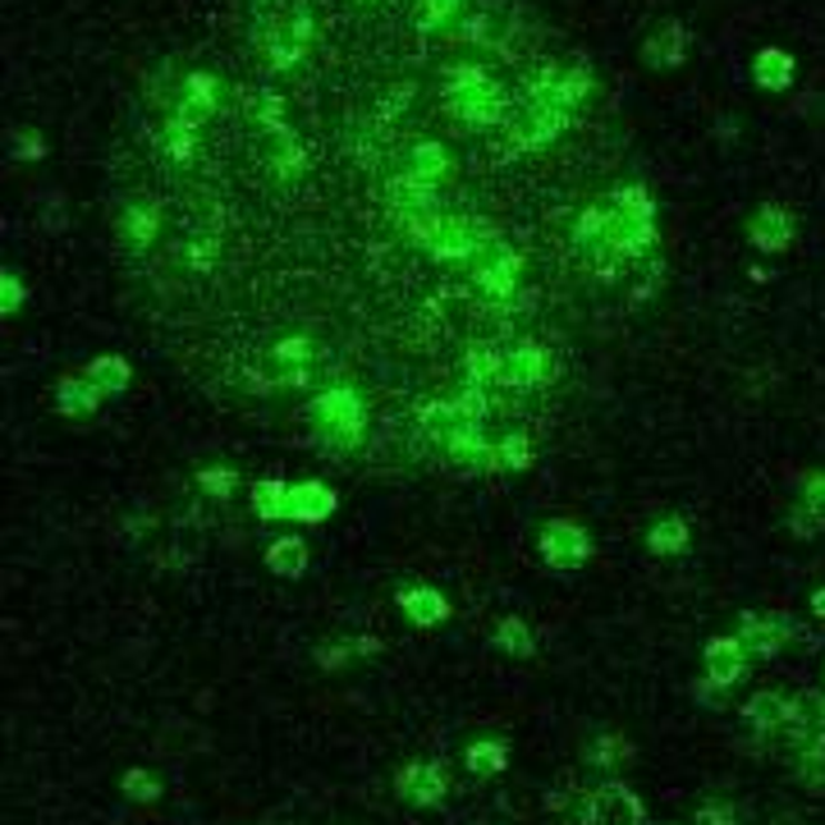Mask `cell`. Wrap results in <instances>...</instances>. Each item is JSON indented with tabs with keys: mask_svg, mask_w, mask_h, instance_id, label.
Masks as SVG:
<instances>
[{
	"mask_svg": "<svg viewBox=\"0 0 825 825\" xmlns=\"http://www.w3.org/2000/svg\"><path fill=\"white\" fill-rule=\"evenodd\" d=\"M440 110H445V120H449V125H459V133H473V129L509 125V116H514V97H509V88H505L486 64H477V60H459V64H445Z\"/></svg>",
	"mask_w": 825,
	"mask_h": 825,
	"instance_id": "1",
	"label": "cell"
},
{
	"mask_svg": "<svg viewBox=\"0 0 825 825\" xmlns=\"http://www.w3.org/2000/svg\"><path fill=\"white\" fill-rule=\"evenodd\" d=\"M404 235L418 248H427L436 261H473V252L496 230H486V225L473 220L468 211L431 207V211H418V216H404Z\"/></svg>",
	"mask_w": 825,
	"mask_h": 825,
	"instance_id": "2",
	"label": "cell"
},
{
	"mask_svg": "<svg viewBox=\"0 0 825 825\" xmlns=\"http://www.w3.org/2000/svg\"><path fill=\"white\" fill-rule=\"evenodd\" d=\"M252 42H257V56L271 73H289L294 64H304L312 42H317V19L308 6H280V10H267L252 28Z\"/></svg>",
	"mask_w": 825,
	"mask_h": 825,
	"instance_id": "3",
	"label": "cell"
},
{
	"mask_svg": "<svg viewBox=\"0 0 825 825\" xmlns=\"http://www.w3.org/2000/svg\"><path fill=\"white\" fill-rule=\"evenodd\" d=\"M312 423L321 431L326 445L335 449H358V440L367 436V408L362 395L354 386H326L312 399Z\"/></svg>",
	"mask_w": 825,
	"mask_h": 825,
	"instance_id": "4",
	"label": "cell"
},
{
	"mask_svg": "<svg viewBox=\"0 0 825 825\" xmlns=\"http://www.w3.org/2000/svg\"><path fill=\"white\" fill-rule=\"evenodd\" d=\"M569 110H559L546 92H541V83L523 97L518 106H514V116H509V125H505V133H509V142L518 147V152H541V147H550L559 133L569 129Z\"/></svg>",
	"mask_w": 825,
	"mask_h": 825,
	"instance_id": "5",
	"label": "cell"
},
{
	"mask_svg": "<svg viewBox=\"0 0 825 825\" xmlns=\"http://www.w3.org/2000/svg\"><path fill=\"white\" fill-rule=\"evenodd\" d=\"M473 285L481 298H491V304H509L518 280H523V257L518 248L505 239V235H491L477 252H473Z\"/></svg>",
	"mask_w": 825,
	"mask_h": 825,
	"instance_id": "6",
	"label": "cell"
},
{
	"mask_svg": "<svg viewBox=\"0 0 825 825\" xmlns=\"http://www.w3.org/2000/svg\"><path fill=\"white\" fill-rule=\"evenodd\" d=\"M537 546H541V559H546L550 569H559V574H574V569H583L587 559H592V537H587L583 523H574V518L541 523Z\"/></svg>",
	"mask_w": 825,
	"mask_h": 825,
	"instance_id": "7",
	"label": "cell"
},
{
	"mask_svg": "<svg viewBox=\"0 0 825 825\" xmlns=\"http://www.w3.org/2000/svg\"><path fill=\"white\" fill-rule=\"evenodd\" d=\"M399 175L440 193V183L455 179V152H449L440 138H412L399 157Z\"/></svg>",
	"mask_w": 825,
	"mask_h": 825,
	"instance_id": "8",
	"label": "cell"
},
{
	"mask_svg": "<svg viewBox=\"0 0 825 825\" xmlns=\"http://www.w3.org/2000/svg\"><path fill=\"white\" fill-rule=\"evenodd\" d=\"M216 110H220V83H216V73L189 69V73H183V83H179V92H175L170 120L189 125V129H202V125L216 116Z\"/></svg>",
	"mask_w": 825,
	"mask_h": 825,
	"instance_id": "9",
	"label": "cell"
},
{
	"mask_svg": "<svg viewBox=\"0 0 825 825\" xmlns=\"http://www.w3.org/2000/svg\"><path fill=\"white\" fill-rule=\"evenodd\" d=\"M583 821L587 825H643L647 812H643V798L624 784H602V789L583 794Z\"/></svg>",
	"mask_w": 825,
	"mask_h": 825,
	"instance_id": "10",
	"label": "cell"
},
{
	"mask_svg": "<svg viewBox=\"0 0 825 825\" xmlns=\"http://www.w3.org/2000/svg\"><path fill=\"white\" fill-rule=\"evenodd\" d=\"M395 789H399V798H408L412 807H440V798H445V789H449L445 762H440V757L408 762V766L395 775Z\"/></svg>",
	"mask_w": 825,
	"mask_h": 825,
	"instance_id": "11",
	"label": "cell"
},
{
	"mask_svg": "<svg viewBox=\"0 0 825 825\" xmlns=\"http://www.w3.org/2000/svg\"><path fill=\"white\" fill-rule=\"evenodd\" d=\"M550 381V354L541 345H509L500 367V390H541Z\"/></svg>",
	"mask_w": 825,
	"mask_h": 825,
	"instance_id": "12",
	"label": "cell"
},
{
	"mask_svg": "<svg viewBox=\"0 0 825 825\" xmlns=\"http://www.w3.org/2000/svg\"><path fill=\"white\" fill-rule=\"evenodd\" d=\"M161 230H166L161 202H152V198H129V202L120 207V235H125V243H129L133 252H152V248L161 243Z\"/></svg>",
	"mask_w": 825,
	"mask_h": 825,
	"instance_id": "13",
	"label": "cell"
},
{
	"mask_svg": "<svg viewBox=\"0 0 825 825\" xmlns=\"http://www.w3.org/2000/svg\"><path fill=\"white\" fill-rule=\"evenodd\" d=\"M784 637H803L789 619H771V615H743V624H738V643H743V652L747 656H757V660H771V656H779L784 652Z\"/></svg>",
	"mask_w": 825,
	"mask_h": 825,
	"instance_id": "14",
	"label": "cell"
},
{
	"mask_svg": "<svg viewBox=\"0 0 825 825\" xmlns=\"http://www.w3.org/2000/svg\"><path fill=\"white\" fill-rule=\"evenodd\" d=\"M702 669H706V688H734L747 674V652L738 637H710L702 652Z\"/></svg>",
	"mask_w": 825,
	"mask_h": 825,
	"instance_id": "15",
	"label": "cell"
},
{
	"mask_svg": "<svg viewBox=\"0 0 825 825\" xmlns=\"http://www.w3.org/2000/svg\"><path fill=\"white\" fill-rule=\"evenodd\" d=\"M335 491L326 481L308 477V481H289V523H326L335 514Z\"/></svg>",
	"mask_w": 825,
	"mask_h": 825,
	"instance_id": "16",
	"label": "cell"
},
{
	"mask_svg": "<svg viewBox=\"0 0 825 825\" xmlns=\"http://www.w3.org/2000/svg\"><path fill=\"white\" fill-rule=\"evenodd\" d=\"M747 239H753L762 252H784L794 243V216L784 207H775V202H766L753 220H747Z\"/></svg>",
	"mask_w": 825,
	"mask_h": 825,
	"instance_id": "17",
	"label": "cell"
},
{
	"mask_svg": "<svg viewBox=\"0 0 825 825\" xmlns=\"http://www.w3.org/2000/svg\"><path fill=\"white\" fill-rule=\"evenodd\" d=\"M399 610H404L408 624H418V628H436V624L449 619L445 592H440V587H427V583L404 587V592H399Z\"/></svg>",
	"mask_w": 825,
	"mask_h": 825,
	"instance_id": "18",
	"label": "cell"
},
{
	"mask_svg": "<svg viewBox=\"0 0 825 825\" xmlns=\"http://www.w3.org/2000/svg\"><path fill=\"white\" fill-rule=\"evenodd\" d=\"M261 161H267L280 179H289L298 166H304V142L294 138V129L289 125H276V129H261Z\"/></svg>",
	"mask_w": 825,
	"mask_h": 825,
	"instance_id": "19",
	"label": "cell"
},
{
	"mask_svg": "<svg viewBox=\"0 0 825 825\" xmlns=\"http://www.w3.org/2000/svg\"><path fill=\"white\" fill-rule=\"evenodd\" d=\"M794 537H816L825 528V473H812L798 491V505L789 514Z\"/></svg>",
	"mask_w": 825,
	"mask_h": 825,
	"instance_id": "20",
	"label": "cell"
},
{
	"mask_svg": "<svg viewBox=\"0 0 825 825\" xmlns=\"http://www.w3.org/2000/svg\"><path fill=\"white\" fill-rule=\"evenodd\" d=\"M261 565H267L276 578H304L308 574V541L298 533H285L267 546V555H261Z\"/></svg>",
	"mask_w": 825,
	"mask_h": 825,
	"instance_id": "21",
	"label": "cell"
},
{
	"mask_svg": "<svg viewBox=\"0 0 825 825\" xmlns=\"http://www.w3.org/2000/svg\"><path fill=\"white\" fill-rule=\"evenodd\" d=\"M486 473H523V468H533V445L523 431H509L500 440L486 445V459H481Z\"/></svg>",
	"mask_w": 825,
	"mask_h": 825,
	"instance_id": "22",
	"label": "cell"
},
{
	"mask_svg": "<svg viewBox=\"0 0 825 825\" xmlns=\"http://www.w3.org/2000/svg\"><path fill=\"white\" fill-rule=\"evenodd\" d=\"M743 716H747V725H753V729L775 734L779 725L794 720V702L784 697V693H753V697H747V706H743Z\"/></svg>",
	"mask_w": 825,
	"mask_h": 825,
	"instance_id": "23",
	"label": "cell"
},
{
	"mask_svg": "<svg viewBox=\"0 0 825 825\" xmlns=\"http://www.w3.org/2000/svg\"><path fill=\"white\" fill-rule=\"evenodd\" d=\"M198 133H202V129H189V125H179V120L166 116V125L157 129L161 157H166L170 166H183V170H189V166L198 161Z\"/></svg>",
	"mask_w": 825,
	"mask_h": 825,
	"instance_id": "24",
	"label": "cell"
},
{
	"mask_svg": "<svg viewBox=\"0 0 825 825\" xmlns=\"http://www.w3.org/2000/svg\"><path fill=\"white\" fill-rule=\"evenodd\" d=\"M753 83H757L762 92H784V88L794 83V56L779 51V47L757 51V60H753Z\"/></svg>",
	"mask_w": 825,
	"mask_h": 825,
	"instance_id": "25",
	"label": "cell"
},
{
	"mask_svg": "<svg viewBox=\"0 0 825 825\" xmlns=\"http://www.w3.org/2000/svg\"><path fill=\"white\" fill-rule=\"evenodd\" d=\"M684 56H688V28L684 23H665V32L652 37V42L643 47V60L647 64H665V69L684 64Z\"/></svg>",
	"mask_w": 825,
	"mask_h": 825,
	"instance_id": "26",
	"label": "cell"
},
{
	"mask_svg": "<svg viewBox=\"0 0 825 825\" xmlns=\"http://www.w3.org/2000/svg\"><path fill=\"white\" fill-rule=\"evenodd\" d=\"M252 514L261 523H289V481L267 477L252 486Z\"/></svg>",
	"mask_w": 825,
	"mask_h": 825,
	"instance_id": "27",
	"label": "cell"
},
{
	"mask_svg": "<svg viewBox=\"0 0 825 825\" xmlns=\"http://www.w3.org/2000/svg\"><path fill=\"white\" fill-rule=\"evenodd\" d=\"M688 541H693V533H688V523L679 514H665L647 528V550L652 555H684Z\"/></svg>",
	"mask_w": 825,
	"mask_h": 825,
	"instance_id": "28",
	"label": "cell"
},
{
	"mask_svg": "<svg viewBox=\"0 0 825 825\" xmlns=\"http://www.w3.org/2000/svg\"><path fill=\"white\" fill-rule=\"evenodd\" d=\"M496 652H505V656H514V660H528L533 652H537V637H533V628H528V619L523 615H505L500 624H496Z\"/></svg>",
	"mask_w": 825,
	"mask_h": 825,
	"instance_id": "29",
	"label": "cell"
},
{
	"mask_svg": "<svg viewBox=\"0 0 825 825\" xmlns=\"http://www.w3.org/2000/svg\"><path fill=\"white\" fill-rule=\"evenodd\" d=\"M464 10H468V0H412V28L418 32H445Z\"/></svg>",
	"mask_w": 825,
	"mask_h": 825,
	"instance_id": "30",
	"label": "cell"
},
{
	"mask_svg": "<svg viewBox=\"0 0 825 825\" xmlns=\"http://www.w3.org/2000/svg\"><path fill=\"white\" fill-rule=\"evenodd\" d=\"M464 766L473 771V775H505L509 771V747L500 743V738H477L468 753H464Z\"/></svg>",
	"mask_w": 825,
	"mask_h": 825,
	"instance_id": "31",
	"label": "cell"
},
{
	"mask_svg": "<svg viewBox=\"0 0 825 825\" xmlns=\"http://www.w3.org/2000/svg\"><path fill=\"white\" fill-rule=\"evenodd\" d=\"M312 358H317V349H312L308 340H280L276 349H267V367H280L271 386H280L289 371H298V367H312ZM271 386H267V390H271Z\"/></svg>",
	"mask_w": 825,
	"mask_h": 825,
	"instance_id": "32",
	"label": "cell"
},
{
	"mask_svg": "<svg viewBox=\"0 0 825 825\" xmlns=\"http://www.w3.org/2000/svg\"><path fill=\"white\" fill-rule=\"evenodd\" d=\"M619 762H628V738L624 734H602L587 747V766H596V771H610Z\"/></svg>",
	"mask_w": 825,
	"mask_h": 825,
	"instance_id": "33",
	"label": "cell"
},
{
	"mask_svg": "<svg viewBox=\"0 0 825 825\" xmlns=\"http://www.w3.org/2000/svg\"><path fill=\"white\" fill-rule=\"evenodd\" d=\"M198 486L207 496H216V500H230L235 496V486H239V473L235 468H198Z\"/></svg>",
	"mask_w": 825,
	"mask_h": 825,
	"instance_id": "34",
	"label": "cell"
},
{
	"mask_svg": "<svg viewBox=\"0 0 825 825\" xmlns=\"http://www.w3.org/2000/svg\"><path fill=\"white\" fill-rule=\"evenodd\" d=\"M92 377L101 381L97 390H125L129 386V362L125 358H97L92 362Z\"/></svg>",
	"mask_w": 825,
	"mask_h": 825,
	"instance_id": "35",
	"label": "cell"
},
{
	"mask_svg": "<svg viewBox=\"0 0 825 825\" xmlns=\"http://www.w3.org/2000/svg\"><path fill=\"white\" fill-rule=\"evenodd\" d=\"M60 408H64V412H92V408H97V386H88V381H64Z\"/></svg>",
	"mask_w": 825,
	"mask_h": 825,
	"instance_id": "36",
	"label": "cell"
},
{
	"mask_svg": "<svg viewBox=\"0 0 825 825\" xmlns=\"http://www.w3.org/2000/svg\"><path fill=\"white\" fill-rule=\"evenodd\" d=\"M798 775L807 784H825V734L807 747V753H798Z\"/></svg>",
	"mask_w": 825,
	"mask_h": 825,
	"instance_id": "37",
	"label": "cell"
},
{
	"mask_svg": "<svg viewBox=\"0 0 825 825\" xmlns=\"http://www.w3.org/2000/svg\"><path fill=\"white\" fill-rule=\"evenodd\" d=\"M125 794H129L133 803H157V798H161V784L147 775V771H129V775H125Z\"/></svg>",
	"mask_w": 825,
	"mask_h": 825,
	"instance_id": "38",
	"label": "cell"
},
{
	"mask_svg": "<svg viewBox=\"0 0 825 825\" xmlns=\"http://www.w3.org/2000/svg\"><path fill=\"white\" fill-rule=\"evenodd\" d=\"M354 660V647L349 643H340V647H317V665L321 669H340V665H349Z\"/></svg>",
	"mask_w": 825,
	"mask_h": 825,
	"instance_id": "39",
	"label": "cell"
},
{
	"mask_svg": "<svg viewBox=\"0 0 825 825\" xmlns=\"http://www.w3.org/2000/svg\"><path fill=\"white\" fill-rule=\"evenodd\" d=\"M19 304H23V289H19V280L0 271V312H14Z\"/></svg>",
	"mask_w": 825,
	"mask_h": 825,
	"instance_id": "40",
	"label": "cell"
},
{
	"mask_svg": "<svg viewBox=\"0 0 825 825\" xmlns=\"http://www.w3.org/2000/svg\"><path fill=\"white\" fill-rule=\"evenodd\" d=\"M693 825H734V807H725V803H710V807H702L697 812V821Z\"/></svg>",
	"mask_w": 825,
	"mask_h": 825,
	"instance_id": "41",
	"label": "cell"
},
{
	"mask_svg": "<svg viewBox=\"0 0 825 825\" xmlns=\"http://www.w3.org/2000/svg\"><path fill=\"white\" fill-rule=\"evenodd\" d=\"M349 647H354V656H377V652H381V643H377V637H354Z\"/></svg>",
	"mask_w": 825,
	"mask_h": 825,
	"instance_id": "42",
	"label": "cell"
},
{
	"mask_svg": "<svg viewBox=\"0 0 825 825\" xmlns=\"http://www.w3.org/2000/svg\"><path fill=\"white\" fill-rule=\"evenodd\" d=\"M812 615H821V619H825V587H816V592H812Z\"/></svg>",
	"mask_w": 825,
	"mask_h": 825,
	"instance_id": "43",
	"label": "cell"
}]
</instances>
